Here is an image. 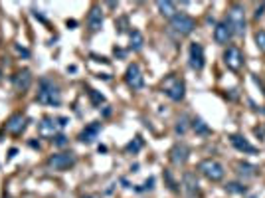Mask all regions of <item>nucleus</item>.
Segmentation results:
<instances>
[{
    "label": "nucleus",
    "mask_w": 265,
    "mask_h": 198,
    "mask_svg": "<svg viewBox=\"0 0 265 198\" xmlns=\"http://www.w3.org/2000/svg\"><path fill=\"white\" fill-rule=\"evenodd\" d=\"M36 99H38V103H42V105H48V107H58V105L62 103V93H60V87H58L54 81H51V79L44 77V79H40Z\"/></svg>",
    "instance_id": "obj_1"
},
{
    "label": "nucleus",
    "mask_w": 265,
    "mask_h": 198,
    "mask_svg": "<svg viewBox=\"0 0 265 198\" xmlns=\"http://www.w3.org/2000/svg\"><path fill=\"white\" fill-rule=\"evenodd\" d=\"M236 36H243L245 32V10L240 4H232L228 10V22H226Z\"/></svg>",
    "instance_id": "obj_2"
},
{
    "label": "nucleus",
    "mask_w": 265,
    "mask_h": 198,
    "mask_svg": "<svg viewBox=\"0 0 265 198\" xmlns=\"http://www.w3.org/2000/svg\"><path fill=\"white\" fill-rule=\"evenodd\" d=\"M198 171H200L208 180H212V182H220V180L224 178V174H226L224 165L218 163L216 159H206V161H202V163L198 165Z\"/></svg>",
    "instance_id": "obj_3"
},
{
    "label": "nucleus",
    "mask_w": 265,
    "mask_h": 198,
    "mask_svg": "<svg viewBox=\"0 0 265 198\" xmlns=\"http://www.w3.org/2000/svg\"><path fill=\"white\" fill-rule=\"evenodd\" d=\"M163 91L167 93V97H170L172 101H182L184 99V93H186V87H184V81L176 75H169L165 81H163Z\"/></svg>",
    "instance_id": "obj_4"
},
{
    "label": "nucleus",
    "mask_w": 265,
    "mask_h": 198,
    "mask_svg": "<svg viewBox=\"0 0 265 198\" xmlns=\"http://www.w3.org/2000/svg\"><path fill=\"white\" fill-rule=\"evenodd\" d=\"M170 26H172V30H174L176 34H180V36H188V34H192V32H194L196 22H194V18H190L188 14H176V16L170 20Z\"/></svg>",
    "instance_id": "obj_5"
},
{
    "label": "nucleus",
    "mask_w": 265,
    "mask_h": 198,
    "mask_svg": "<svg viewBox=\"0 0 265 198\" xmlns=\"http://www.w3.org/2000/svg\"><path fill=\"white\" fill-rule=\"evenodd\" d=\"M75 165V155L73 153H56L48 159V167L54 171H68L70 167Z\"/></svg>",
    "instance_id": "obj_6"
},
{
    "label": "nucleus",
    "mask_w": 265,
    "mask_h": 198,
    "mask_svg": "<svg viewBox=\"0 0 265 198\" xmlns=\"http://www.w3.org/2000/svg\"><path fill=\"white\" fill-rule=\"evenodd\" d=\"M224 64L228 66V70L232 72H240L243 66V54L238 46H230L224 52Z\"/></svg>",
    "instance_id": "obj_7"
},
{
    "label": "nucleus",
    "mask_w": 265,
    "mask_h": 198,
    "mask_svg": "<svg viewBox=\"0 0 265 198\" xmlns=\"http://www.w3.org/2000/svg\"><path fill=\"white\" fill-rule=\"evenodd\" d=\"M58 129H60L58 119L46 117V119H42V121L38 123V133H40V137H44V139H54V137L58 135Z\"/></svg>",
    "instance_id": "obj_8"
},
{
    "label": "nucleus",
    "mask_w": 265,
    "mask_h": 198,
    "mask_svg": "<svg viewBox=\"0 0 265 198\" xmlns=\"http://www.w3.org/2000/svg\"><path fill=\"white\" fill-rule=\"evenodd\" d=\"M125 81H127V85H129L131 89H141V87H143L145 79H143L141 68H139L137 64H131V66L127 68V74H125Z\"/></svg>",
    "instance_id": "obj_9"
},
{
    "label": "nucleus",
    "mask_w": 265,
    "mask_h": 198,
    "mask_svg": "<svg viewBox=\"0 0 265 198\" xmlns=\"http://www.w3.org/2000/svg\"><path fill=\"white\" fill-rule=\"evenodd\" d=\"M204 64L206 62H204V48H202V44H198V42L190 44V68L200 72L204 68Z\"/></svg>",
    "instance_id": "obj_10"
},
{
    "label": "nucleus",
    "mask_w": 265,
    "mask_h": 198,
    "mask_svg": "<svg viewBox=\"0 0 265 198\" xmlns=\"http://www.w3.org/2000/svg\"><path fill=\"white\" fill-rule=\"evenodd\" d=\"M26 117L22 115V113H14L8 121H6V133H10V135H20L24 129H26Z\"/></svg>",
    "instance_id": "obj_11"
},
{
    "label": "nucleus",
    "mask_w": 265,
    "mask_h": 198,
    "mask_svg": "<svg viewBox=\"0 0 265 198\" xmlns=\"http://www.w3.org/2000/svg\"><path fill=\"white\" fill-rule=\"evenodd\" d=\"M188 155H190L188 147L184 143H178V145L172 147V151H170V161H172V165H184L188 161Z\"/></svg>",
    "instance_id": "obj_12"
},
{
    "label": "nucleus",
    "mask_w": 265,
    "mask_h": 198,
    "mask_svg": "<svg viewBox=\"0 0 265 198\" xmlns=\"http://www.w3.org/2000/svg\"><path fill=\"white\" fill-rule=\"evenodd\" d=\"M12 85L16 91H26L30 85H32V74L28 70H22L18 72L14 77H12Z\"/></svg>",
    "instance_id": "obj_13"
},
{
    "label": "nucleus",
    "mask_w": 265,
    "mask_h": 198,
    "mask_svg": "<svg viewBox=\"0 0 265 198\" xmlns=\"http://www.w3.org/2000/svg\"><path fill=\"white\" fill-rule=\"evenodd\" d=\"M99 133H101V123H99V121H93V123H89V125L79 133V141H81V143H93V141L99 137Z\"/></svg>",
    "instance_id": "obj_14"
},
{
    "label": "nucleus",
    "mask_w": 265,
    "mask_h": 198,
    "mask_svg": "<svg viewBox=\"0 0 265 198\" xmlns=\"http://www.w3.org/2000/svg\"><path fill=\"white\" fill-rule=\"evenodd\" d=\"M87 24H89V30L91 32H99L101 30V26H103V14H101V10L97 6L91 8L89 18H87Z\"/></svg>",
    "instance_id": "obj_15"
},
{
    "label": "nucleus",
    "mask_w": 265,
    "mask_h": 198,
    "mask_svg": "<svg viewBox=\"0 0 265 198\" xmlns=\"http://www.w3.org/2000/svg\"><path fill=\"white\" fill-rule=\"evenodd\" d=\"M230 38H232V30H230V26H228L226 22H220V24L216 26V30H214V40H216L218 44H228V42H230Z\"/></svg>",
    "instance_id": "obj_16"
},
{
    "label": "nucleus",
    "mask_w": 265,
    "mask_h": 198,
    "mask_svg": "<svg viewBox=\"0 0 265 198\" xmlns=\"http://www.w3.org/2000/svg\"><path fill=\"white\" fill-rule=\"evenodd\" d=\"M230 141H232V145L238 148V151H241V153H257V148L251 143H247L243 137H240V135H232Z\"/></svg>",
    "instance_id": "obj_17"
},
{
    "label": "nucleus",
    "mask_w": 265,
    "mask_h": 198,
    "mask_svg": "<svg viewBox=\"0 0 265 198\" xmlns=\"http://www.w3.org/2000/svg\"><path fill=\"white\" fill-rule=\"evenodd\" d=\"M182 184H184V190H186L188 196H194L198 192V180H196V174L194 173H184Z\"/></svg>",
    "instance_id": "obj_18"
},
{
    "label": "nucleus",
    "mask_w": 265,
    "mask_h": 198,
    "mask_svg": "<svg viewBox=\"0 0 265 198\" xmlns=\"http://www.w3.org/2000/svg\"><path fill=\"white\" fill-rule=\"evenodd\" d=\"M156 8L161 10V14H163L165 18H170V20L178 14V12H176V4H174V2H169V0H158Z\"/></svg>",
    "instance_id": "obj_19"
},
{
    "label": "nucleus",
    "mask_w": 265,
    "mask_h": 198,
    "mask_svg": "<svg viewBox=\"0 0 265 198\" xmlns=\"http://www.w3.org/2000/svg\"><path fill=\"white\" fill-rule=\"evenodd\" d=\"M143 44H145L143 34L139 30H131V50L139 52V50H143Z\"/></svg>",
    "instance_id": "obj_20"
},
{
    "label": "nucleus",
    "mask_w": 265,
    "mask_h": 198,
    "mask_svg": "<svg viewBox=\"0 0 265 198\" xmlns=\"http://www.w3.org/2000/svg\"><path fill=\"white\" fill-rule=\"evenodd\" d=\"M238 173H240L241 176H245V178H251V176L257 174V167L247 165V163H240V165H238Z\"/></svg>",
    "instance_id": "obj_21"
},
{
    "label": "nucleus",
    "mask_w": 265,
    "mask_h": 198,
    "mask_svg": "<svg viewBox=\"0 0 265 198\" xmlns=\"http://www.w3.org/2000/svg\"><path fill=\"white\" fill-rule=\"evenodd\" d=\"M226 190L230 192V194H245V186L241 184V182H228L226 184Z\"/></svg>",
    "instance_id": "obj_22"
},
{
    "label": "nucleus",
    "mask_w": 265,
    "mask_h": 198,
    "mask_svg": "<svg viewBox=\"0 0 265 198\" xmlns=\"http://www.w3.org/2000/svg\"><path fill=\"white\" fill-rule=\"evenodd\" d=\"M192 129H194L196 133H200V135H208V133H210L208 125H206L202 119H194V121H192Z\"/></svg>",
    "instance_id": "obj_23"
},
{
    "label": "nucleus",
    "mask_w": 265,
    "mask_h": 198,
    "mask_svg": "<svg viewBox=\"0 0 265 198\" xmlns=\"http://www.w3.org/2000/svg\"><path fill=\"white\" fill-rule=\"evenodd\" d=\"M87 93H89V99H91V103H93V105H101V103L105 101V97H103V93H99L97 89H89Z\"/></svg>",
    "instance_id": "obj_24"
},
{
    "label": "nucleus",
    "mask_w": 265,
    "mask_h": 198,
    "mask_svg": "<svg viewBox=\"0 0 265 198\" xmlns=\"http://www.w3.org/2000/svg\"><path fill=\"white\" fill-rule=\"evenodd\" d=\"M255 44H257V50L265 54V30H257L255 32Z\"/></svg>",
    "instance_id": "obj_25"
},
{
    "label": "nucleus",
    "mask_w": 265,
    "mask_h": 198,
    "mask_svg": "<svg viewBox=\"0 0 265 198\" xmlns=\"http://www.w3.org/2000/svg\"><path fill=\"white\" fill-rule=\"evenodd\" d=\"M141 147H143V141H141V137H135V141H131V143L127 145V151H133V153H137Z\"/></svg>",
    "instance_id": "obj_26"
},
{
    "label": "nucleus",
    "mask_w": 265,
    "mask_h": 198,
    "mask_svg": "<svg viewBox=\"0 0 265 198\" xmlns=\"http://www.w3.org/2000/svg\"><path fill=\"white\" fill-rule=\"evenodd\" d=\"M186 129H188V119H186V117H180V119H178V123H176V133L184 135V133H186Z\"/></svg>",
    "instance_id": "obj_27"
},
{
    "label": "nucleus",
    "mask_w": 265,
    "mask_h": 198,
    "mask_svg": "<svg viewBox=\"0 0 265 198\" xmlns=\"http://www.w3.org/2000/svg\"><path fill=\"white\" fill-rule=\"evenodd\" d=\"M152 184H154V178L150 176L148 180H145V182H143L141 186H137L135 190H137V192H146V190H152Z\"/></svg>",
    "instance_id": "obj_28"
},
{
    "label": "nucleus",
    "mask_w": 265,
    "mask_h": 198,
    "mask_svg": "<svg viewBox=\"0 0 265 198\" xmlns=\"http://www.w3.org/2000/svg\"><path fill=\"white\" fill-rule=\"evenodd\" d=\"M51 141H54V145H56V147H66V145L70 143V139H68L66 135H56Z\"/></svg>",
    "instance_id": "obj_29"
},
{
    "label": "nucleus",
    "mask_w": 265,
    "mask_h": 198,
    "mask_svg": "<svg viewBox=\"0 0 265 198\" xmlns=\"http://www.w3.org/2000/svg\"><path fill=\"white\" fill-rule=\"evenodd\" d=\"M16 52H18V54H22V56H26V58L30 56L28 50H26V48H20V46H16Z\"/></svg>",
    "instance_id": "obj_30"
},
{
    "label": "nucleus",
    "mask_w": 265,
    "mask_h": 198,
    "mask_svg": "<svg viewBox=\"0 0 265 198\" xmlns=\"http://www.w3.org/2000/svg\"><path fill=\"white\" fill-rule=\"evenodd\" d=\"M58 125H60V127H66V125H68V117H60V119H58Z\"/></svg>",
    "instance_id": "obj_31"
},
{
    "label": "nucleus",
    "mask_w": 265,
    "mask_h": 198,
    "mask_svg": "<svg viewBox=\"0 0 265 198\" xmlns=\"http://www.w3.org/2000/svg\"><path fill=\"white\" fill-rule=\"evenodd\" d=\"M263 10H265V4H261V6L257 8V12H255V18H259V16L263 14Z\"/></svg>",
    "instance_id": "obj_32"
},
{
    "label": "nucleus",
    "mask_w": 265,
    "mask_h": 198,
    "mask_svg": "<svg viewBox=\"0 0 265 198\" xmlns=\"http://www.w3.org/2000/svg\"><path fill=\"white\" fill-rule=\"evenodd\" d=\"M4 198H10V196H4Z\"/></svg>",
    "instance_id": "obj_33"
},
{
    "label": "nucleus",
    "mask_w": 265,
    "mask_h": 198,
    "mask_svg": "<svg viewBox=\"0 0 265 198\" xmlns=\"http://www.w3.org/2000/svg\"><path fill=\"white\" fill-rule=\"evenodd\" d=\"M87 198H91V196H87Z\"/></svg>",
    "instance_id": "obj_34"
}]
</instances>
